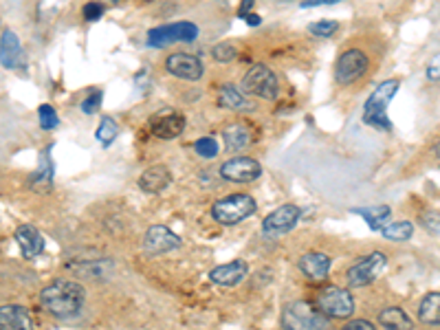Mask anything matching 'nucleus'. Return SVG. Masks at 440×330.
<instances>
[{
	"label": "nucleus",
	"mask_w": 440,
	"mask_h": 330,
	"mask_svg": "<svg viewBox=\"0 0 440 330\" xmlns=\"http://www.w3.org/2000/svg\"><path fill=\"white\" fill-rule=\"evenodd\" d=\"M262 165L251 157H233L220 165V176L231 183H251L260 178Z\"/></svg>",
	"instance_id": "9d476101"
},
{
	"label": "nucleus",
	"mask_w": 440,
	"mask_h": 330,
	"mask_svg": "<svg viewBox=\"0 0 440 330\" xmlns=\"http://www.w3.org/2000/svg\"><path fill=\"white\" fill-rule=\"evenodd\" d=\"M298 220H300V207L298 205H282L264 218L262 231L269 238H280V236L288 233L293 227H295Z\"/></svg>",
	"instance_id": "f8f14e48"
},
{
	"label": "nucleus",
	"mask_w": 440,
	"mask_h": 330,
	"mask_svg": "<svg viewBox=\"0 0 440 330\" xmlns=\"http://www.w3.org/2000/svg\"><path fill=\"white\" fill-rule=\"evenodd\" d=\"M253 0H243L240 3V7H238V18H245V16H249V11L253 9Z\"/></svg>",
	"instance_id": "58836bf2"
},
{
	"label": "nucleus",
	"mask_w": 440,
	"mask_h": 330,
	"mask_svg": "<svg viewBox=\"0 0 440 330\" xmlns=\"http://www.w3.org/2000/svg\"><path fill=\"white\" fill-rule=\"evenodd\" d=\"M86 300V291L82 284L73 280H55L40 293V302L53 317L68 319L75 317Z\"/></svg>",
	"instance_id": "f257e3e1"
},
{
	"label": "nucleus",
	"mask_w": 440,
	"mask_h": 330,
	"mask_svg": "<svg viewBox=\"0 0 440 330\" xmlns=\"http://www.w3.org/2000/svg\"><path fill=\"white\" fill-rule=\"evenodd\" d=\"M434 152H436V157L440 159V139L436 141V145H434Z\"/></svg>",
	"instance_id": "79ce46f5"
},
{
	"label": "nucleus",
	"mask_w": 440,
	"mask_h": 330,
	"mask_svg": "<svg viewBox=\"0 0 440 330\" xmlns=\"http://www.w3.org/2000/svg\"><path fill=\"white\" fill-rule=\"evenodd\" d=\"M284 330H330L328 317L308 302H291L282 310Z\"/></svg>",
	"instance_id": "7ed1b4c3"
},
{
	"label": "nucleus",
	"mask_w": 440,
	"mask_h": 330,
	"mask_svg": "<svg viewBox=\"0 0 440 330\" xmlns=\"http://www.w3.org/2000/svg\"><path fill=\"white\" fill-rule=\"evenodd\" d=\"M51 181H53V168L47 163V165H42V168H40V172L33 176L31 188L38 190V192H49L51 190Z\"/></svg>",
	"instance_id": "cd10ccee"
},
{
	"label": "nucleus",
	"mask_w": 440,
	"mask_h": 330,
	"mask_svg": "<svg viewBox=\"0 0 440 330\" xmlns=\"http://www.w3.org/2000/svg\"><path fill=\"white\" fill-rule=\"evenodd\" d=\"M379 324L385 328V330H412V319L405 315V310L398 308V306H390V308H383L379 313Z\"/></svg>",
	"instance_id": "4be33fe9"
},
{
	"label": "nucleus",
	"mask_w": 440,
	"mask_h": 330,
	"mask_svg": "<svg viewBox=\"0 0 440 330\" xmlns=\"http://www.w3.org/2000/svg\"><path fill=\"white\" fill-rule=\"evenodd\" d=\"M117 123L110 119V117H104L102 121H99V128H97V133H95V139L102 143V145H110L115 141V137H117Z\"/></svg>",
	"instance_id": "bb28decb"
},
{
	"label": "nucleus",
	"mask_w": 440,
	"mask_h": 330,
	"mask_svg": "<svg viewBox=\"0 0 440 330\" xmlns=\"http://www.w3.org/2000/svg\"><path fill=\"white\" fill-rule=\"evenodd\" d=\"M385 264H388L385 255L381 251H372L370 255H365L363 260H359L357 264H353L350 269H348L346 280L350 286H365V284H370L379 278L381 271L385 269Z\"/></svg>",
	"instance_id": "1a4fd4ad"
},
{
	"label": "nucleus",
	"mask_w": 440,
	"mask_h": 330,
	"mask_svg": "<svg viewBox=\"0 0 440 330\" xmlns=\"http://www.w3.org/2000/svg\"><path fill=\"white\" fill-rule=\"evenodd\" d=\"M317 308L328 319H348L355 313V300L350 291L341 286H326L317 298Z\"/></svg>",
	"instance_id": "39448f33"
},
{
	"label": "nucleus",
	"mask_w": 440,
	"mask_h": 330,
	"mask_svg": "<svg viewBox=\"0 0 440 330\" xmlns=\"http://www.w3.org/2000/svg\"><path fill=\"white\" fill-rule=\"evenodd\" d=\"M150 130L159 139H176L185 130V117L176 110H159L150 119Z\"/></svg>",
	"instance_id": "4468645a"
},
{
	"label": "nucleus",
	"mask_w": 440,
	"mask_h": 330,
	"mask_svg": "<svg viewBox=\"0 0 440 330\" xmlns=\"http://www.w3.org/2000/svg\"><path fill=\"white\" fill-rule=\"evenodd\" d=\"M355 214H359L365 223L370 225V229L374 231H381L385 227V220L390 218V207L388 205H379V207H361V209H355Z\"/></svg>",
	"instance_id": "393cba45"
},
{
	"label": "nucleus",
	"mask_w": 440,
	"mask_h": 330,
	"mask_svg": "<svg viewBox=\"0 0 440 330\" xmlns=\"http://www.w3.org/2000/svg\"><path fill=\"white\" fill-rule=\"evenodd\" d=\"M104 11H106V7H104L102 3H95V0H90V3H86V5L82 7V16H84V20H86V23H95V20H99V18L104 16Z\"/></svg>",
	"instance_id": "473e14b6"
},
{
	"label": "nucleus",
	"mask_w": 440,
	"mask_h": 330,
	"mask_svg": "<svg viewBox=\"0 0 440 330\" xmlns=\"http://www.w3.org/2000/svg\"><path fill=\"white\" fill-rule=\"evenodd\" d=\"M0 315H3L9 326L13 330H33V324H31V317L27 313V308H23L20 304H5L0 306Z\"/></svg>",
	"instance_id": "b1692460"
},
{
	"label": "nucleus",
	"mask_w": 440,
	"mask_h": 330,
	"mask_svg": "<svg viewBox=\"0 0 440 330\" xmlns=\"http://www.w3.org/2000/svg\"><path fill=\"white\" fill-rule=\"evenodd\" d=\"M194 150H196V154H198V157H203V159H214V157L220 152L216 139H212V137H203V139H198V141L194 143Z\"/></svg>",
	"instance_id": "c85d7f7f"
},
{
	"label": "nucleus",
	"mask_w": 440,
	"mask_h": 330,
	"mask_svg": "<svg viewBox=\"0 0 440 330\" xmlns=\"http://www.w3.org/2000/svg\"><path fill=\"white\" fill-rule=\"evenodd\" d=\"M420 220H423V225H425L427 231L440 236V214H436V212H425Z\"/></svg>",
	"instance_id": "f704fd0d"
},
{
	"label": "nucleus",
	"mask_w": 440,
	"mask_h": 330,
	"mask_svg": "<svg viewBox=\"0 0 440 330\" xmlns=\"http://www.w3.org/2000/svg\"><path fill=\"white\" fill-rule=\"evenodd\" d=\"M172 174L165 165H152L139 176V188L148 194H161L165 188H170Z\"/></svg>",
	"instance_id": "f3484780"
},
{
	"label": "nucleus",
	"mask_w": 440,
	"mask_h": 330,
	"mask_svg": "<svg viewBox=\"0 0 440 330\" xmlns=\"http://www.w3.org/2000/svg\"><path fill=\"white\" fill-rule=\"evenodd\" d=\"M398 88H401V80L381 82L363 104V121L377 128V130H392V121L388 119V106L392 104Z\"/></svg>",
	"instance_id": "f03ea898"
},
{
	"label": "nucleus",
	"mask_w": 440,
	"mask_h": 330,
	"mask_svg": "<svg viewBox=\"0 0 440 330\" xmlns=\"http://www.w3.org/2000/svg\"><path fill=\"white\" fill-rule=\"evenodd\" d=\"M300 271L306 275L308 280L319 282V280L326 278L328 271H330V258L322 251H310V253H306L300 258Z\"/></svg>",
	"instance_id": "6ab92c4d"
},
{
	"label": "nucleus",
	"mask_w": 440,
	"mask_h": 330,
	"mask_svg": "<svg viewBox=\"0 0 440 330\" xmlns=\"http://www.w3.org/2000/svg\"><path fill=\"white\" fill-rule=\"evenodd\" d=\"M198 38V27L194 23H172V25H161L148 31V47L163 49L168 44L176 42H194Z\"/></svg>",
	"instance_id": "0eeeda50"
},
{
	"label": "nucleus",
	"mask_w": 440,
	"mask_h": 330,
	"mask_svg": "<svg viewBox=\"0 0 440 330\" xmlns=\"http://www.w3.org/2000/svg\"><path fill=\"white\" fill-rule=\"evenodd\" d=\"M427 80L429 82H440V53H436L427 64Z\"/></svg>",
	"instance_id": "c9c22d12"
},
{
	"label": "nucleus",
	"mask_w": 440,
	"mask_h": 330,
	"mask_svg": "<svg viewBox=\"0 0 440 330\" xmlns=\"http://www.w3.org/2000/svg\"><path fill=\"white\" fill-rule=\"evenodd\" d=\"M16 243L20 247L25 258H35V255H40L44 251V238L31 225H20L16 229Z\"/></svg>",
	"instance_id": "a211bd4d"
},
{
	"label": "nucleus",
	"mask_w": 440,
	"mask_h": 330,
	"mask_svg": "<svg viewBox=\"0 0 440 330\" xmlns=\"http://www.w3.org/2000/svg\"><path fill=\"white\" fill-rule=\"evenodd\" d=\"M143 251L148 255H161V253H170L181 247V238L163 225H154L145 231L143 236Z\"/></svg>",
	"instance_id": "ddd939ff"
},
{
	"label": "nucleus",
	"mask_w": 440,
	"mask_h": 330,
	"mask_svg": "<svg viewBox=\"0 0 440 330\" xmlns=\"http://www.w3.org/2000/svg\"><path fill=\"white\" fill-rule=\"evenodd\" d=\"M368 55L361 49H348L339 55V60L335 64V80L339 86H350L359 82L365 73H368Z\"/></svg>",
	"instance_id": "6e6552de"
},
{
	"label": "nucleus",
	"mask_w": 440,
	"mask_h": 330,
	"mask_svg": "<svg viewBox=\"0 0 440 330\" xmlns=\"http://www.w3.org/2000/svg\"><path fill=\"white\" fill-rule=\"evenodd\" d=\"M165 71H168L170 75L185 80V82H198L205 73L203 62L192 53H172L170 58L165 60Z\"/></svg>",
	"instance_id": "9b49d317"
},
{
	"label": "nucleus",
	"mask_w": 440,
	"mask_h": 330,
	"mask_svg": "<svg viewBox=\"0 0 440 330\" xmlns=\"http://www.w3.org/2000/svg\"><path fill=\"white\" fill-rule=\"evenodd\" d=\"M255 209H258V205H255L253 196L231 194V196L216 200L214 207H212V216H214L216 223L231 227V225L243 223V220H247L249 216H253Z\"/></svg>",
	"instance_id": "20e7f679"
},
{
	"label": "nucleus",
	"mask_w": 440,
	"mask_h": 330,
	"mask_svg": "<svg viewBox=\"0 0 440 330\" xmlns=\"http://www.w3.org/2000/svg\"><path fill=\"white\" fill-rule=\"evenodd\" d=\"M381 236L385 240H392V243H403V240H410L414 236V225L410 220H398V223H392L388 227L381 229Z\"/></svg>",
	"instance_id": "a878e982"
},
{
	"label": "nucleus",
	"mask_w": 440,
	"mask_h": 330,
	"mask_svg": "<svg viewBox=\"0 0 440 330\" xmlns=\"http://www.w3.org/2000/svg\"><path fill=\"white\" fill-rule=\"evenodd\" d=\"M341 330H379V328L368 319H350L348 324H343Z\"/></svg>",
	"instance_id": "e433bc0d"
},
{
	"label": "nucleus",
	"mask_w": 440,
	"mask_h": 330,
	"mask_svg": "<svg viewBox=\"0 0 440 330\" xmlns=\"http://www.w3.org/2000/svg\"><path fill=\"white\" fill-rule=\"evenodd\" d=\"M212 55H214V60H216V62H223V64H227V62H233V60H236L238 49H236L231 42H220V44H216V47H214Z\"/></svg>",
	"instance_id": "c756f323"
},
{
	"label": "nucleus",
	"mask_w": 440,
	"mask_h": 330,
	"mask_svg": "<svg viewBox=\"0 0 440 330\" xmlns=\"http://www.w3.org/2000/svg\"><path fill=\"white\" fill-rule=\"evenodd\" d=\"M418 319L427 326H440V293H427V295L420 300Z\"/></svg>",
	"instance_id": "5701e85b"
},
{
	"label": "nucleus",
	"mask_w": 440,
	"mask_h": 330,
	"mask_svg": "<svg viewBox=\"0 0 440 330\" xmlns=\"http://www.w3.org/2000/svg\"><path fill=\"white\" fill-rule=\"evenodd\" d=\"M0 64L5 68H18L25 64V51L11 29H5L0 35Z\"/></svg>",
	"instance_id": "2eb2a0df"
},
{
	"label": "nucleus",
	"mask_w": 440,
	"mask_h": 330,
	"mask_svg": "<svg viewBox=\"0 0 440 330\" xmlns=\"http://www.w3.org/2000/svg\"><path fill=\"white\" fill-rule=\"evenodd\" d=\"M337 3H343V0H304L302 7L308 9V7H324V5H337Z\"/></svg>",
	"instance_id": "4c0bfd02"
},
{
	"label": "nucleus",
	"mask_w": 440,
	"mask_h": 330,
	"mask_svg": "<svg viewBox=\"0 0 440 330\" xmlns=\"http://www.w3.org/2000/svg\"><path fill=\"white\" fill-rule=\"evenodd\" d=\"M243 86L249 95L262 97V99H275L280 93V80L278 75L264 64H253L243 80Z\"/></svg>",
	"instance_id": "423d86ee"
},
{
	"label": "nucleus",
	"mask_w": 440,
	"mask_h": 330,
	"mask_svg": "<svg viewBox=\"0 0 440 330\" xmlns=\"http://www.w3.org/2000/svg\"><path fill=\"white\" fill-rule=\"evenodd\" d=\"M38 115H40V126L44 128V130H53V128H58L60 117H58V113H55V108L51 104H42L40 110H38Z\"/></svg>",
	"instance_id": "7c9ffc66"
},
{
	"label": "nucleus",
	"mask_w": 440,
	"mask_h": 330,
	"mask_svg": "<svg viewBox=\"0 0 440 330\" xmlns=\"http://www.w3.org/2000/svg\"><path fill=\"white\" fill-rule=\"evenodd\" d=\"M337 29H339L337 20H319L308 27V31L313 35H319V38H328V35H333Z\"/></svg>",
	"instance_id": "2f4dec72"
},
{
	"label": "nucleus",
	"mask_w": 440,
	"mask_h": 330,
	"mask_svg": "<svg viewBox=\"0 0 440 330\" xmlns=\"http://www.w3.org/2000/svg\"><path fill=\"white\" fill-rule=\"evenodd\" d=\"M223 139H225L227 150L240 152L251 143V133H249V128L245 123H229L223 130Z\"/></svg>",
	"instance_id": "412c9836"
},
{
	"label": "nucleus",
	"mask_w": 440,
	"mask_h": 330,
	"mask_svg": "<svg viewBox=\"0 0 440 330\" xmlns=\"http://www.w3.org/2000/svg\"><path fill=\"white\" fill-rule=\"evenodd\" d=\"M218 106L229 108V110H238V113L253 110V102H249L243 90L238 86H233V84L220 86V90H218Z\"/></svg>",
	"instance_id": "aec40b11"
},
{
	"label": "nucleus",
	"mask_w": 440,
	"mask_h": 330,
	"mask_svg": "<svg viewBox=\"0 0 440 330\" xmlns=\"http://www.w3.org/2000/svg\"><path fill=\"white\" fill-rule=\"evenodd\" d=\"M247 273H249V267L245 260H233V262L216 267L209 273V278L214 284H220V286H236L247 278Z\"/></svg>",
	"instance_id": "dca6fc26"
},
{
	"label": "nucleus",
	"mask_w": 440,
	"mask_h": 330,
	"mask_svg": "<svg viewBox=\"0 0 440 330\" xmlns=\"http://www.w3.org/2000/svg\"><path fill=\"white\" fill-rule=\"evenodd\" d=\"M0 330H13V328L9 326V322H7L3 315H0Z\"/></svg>",
	"instance_id": "a19ab883"
},
{
	"label": "nucleus",
	"mask_w": 440,
	"mask_h": 330,
	"mask_svg": "<svg viewBox=\"0 0 440 330\" xmlns=\"http://www.w3.org/2000/svg\"><path fill=\"white\" fill-rule=\"evenodd\" d=\"M245 20H247L249 27H258L262 23V18L258 13H249V16H245Z\"/></svg>",
	"instance_id": "ea45409f"
},
{
	"label": "nucleus",
	"mask_w": 440,
	"mask_h": 330,
	"mask_svg": "<svg viewBox=\"0 0 440 330\" xmlns=\"http://www.w3.org/2000/svg\"><path fill=\"white\" fill-rule=\"evenodd\" d=\"M102 106V90H97V93H90L84 102H82V113L84 115H95L97 110Z\"/></svg>",
	"instance_id": "72a5a7b5"
}]
</instances>
